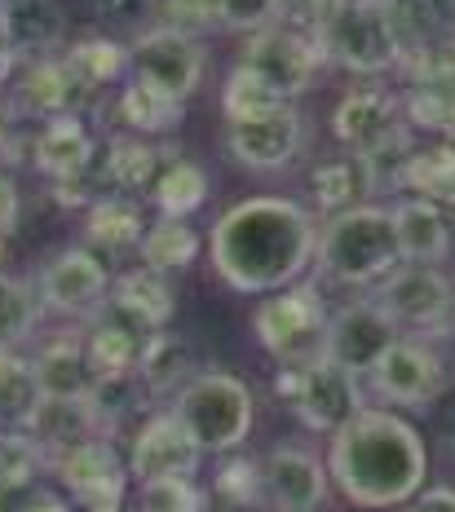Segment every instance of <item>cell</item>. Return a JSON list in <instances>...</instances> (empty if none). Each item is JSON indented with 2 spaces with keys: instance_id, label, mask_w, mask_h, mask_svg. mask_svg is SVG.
Returning a JSON list of instances; mask_svg holds the SVG:
<instances>
[{
  "instance_id": "obj_1",
  "label": "cell",
  "mask_w": 455,
  "mask_h": 512,
  "mask_svg": "<svg viewBox=\"0 0 455 512\" xmlns=\"http://www.w3.org/2000/svg\"><path fill=\"white\" fill-rule=\"evenodd\" d=\"M319 221L283 195H252L217 217L208 252L213 274L239 296H270L314 265Z\"/></svg>"
},
{
  "instance_id": "obj_2",
  "label": "cell",
  "mask_w": 455,
  "mask_h": 512,
  "mask_svg": "<svg viewBox=\"0 0 455 512\" xmlns=\"http://www.w3.org/2000/svg\"><path fill=\"white\" fill-rule=\"evenodd\" d=\"M323 464L336 490L358 508H402L429 477L425 437L394 407H363L341 424Z\"/></svg>"
},
{
  "instance_id": "obj_3",
  "label": "cell",
  "mask_w": 455,
  "mask_h": 512,
  "mask_svg": "<svg viewBox=\"0 0 455 512\" xmlns=\"http://www.w3.org/2000/svg\"><path fill=\"white\" fill-rule=\"evenodd\" d=\"M402 261L394 239V217L380 204H354L332 212L314 243V265L323 279L345 287H376Z\"/></svg>"
},
{
  "instance_id": "obj_4",
  "label": "cell",
  "mask_w": 455,
  "mask_h": 512,
  "mask_svg": "<svg viewBox=\"0 0 455 512\" xmlns=\"http://www.w3.org/2000/svg\"><path fill=\"white\" fill-rule=\"evenodd\" d=\"M173 415L186 424L195 446L204 455H230L248 442L252 420H257V398L239 376L230 371H195L190 384L177 393Z\"/></svg>"
},
{
  "instance_id": "obj_5",
  "label": "cell",
  "mask_w": 455,
  "mask_h": 512,
  "mask_svg": "<svg viewBox=\"0 0 455 512\" xmlns=\"http://www.w3.org/2000/svg\"><path fill=\"white\" fill-rule=\"evenodd\" d=\"M314 45H319L323 62L363 80L398 71V58H402L380 0H341L336 14L314 31Z\"/></svg>"
},
{
  "instance_id": "obj_6",
  "label": "cell",
  "mask_w": 455,
  "mask_h": 512,
  "mask_svg": "<svg viewBox=\"0 0 455 512\" xmlns=\"http://www.w3.org/2000/svg\"><path fill=\"white\" fill-rule=\"evenodd\" d=\"M327 301L314 283H288L283 292H270L252 314L261 349L279 362V367H305V362L323 358L327 336Z\"/></svg>"
},
{
  "instance_id": "obj_7",
  "label": "cell",
  "mask_w": 455,
  "mask_h": 512,
  "mask_svg": "<svg viewBox=\"0 0 455 512\" xmlns=\"http://www.w3.org/2000/svg\"><path fill=\"white\" fill-rule=\"evenodd\" d=\"M274 393H279V402H288L305 429L327 437L367 407L363 376H354V371L336 367L327 358H314L305 367H283L274 376Z\"/></svg>"
},
{
  "instance_id": "obj_8",
  "label": "cell",
  "mask_w": 455,
  "mask_h": 512,
  "mask_svg": "<svg viewBox=\"0 0 455 512\" xmlns=\"http://www.w3.org/2000/svg\"><path fill=\"white\" fill-rule=\"evenodd\" d=\"M372 301L394 318L402 336H433L442 340L451 332L455 314V287L438 265H407L398 261L385 279L376 283Z\"/></svg>"
},
{
  "instance_id": "obj_9",
  "label": "cell",
  "mask_w": 455,
  "mask_h": 512,
  "mask_svg": "<svg viewBox=\"0 0 455 512\" xmlns=\"http://www.w3.org/2000/svg\"><path fill=\"white\" fill-rule=\"evenodd\" d=\"M363 384L385 407H429L447 393L451 367L433 336H398L376 358V367L363 376Z\"/></svg>"
},
{
  "instance_id": "obj_10",
  "label": "cell",
  "mask_w": 455,
  "mask_h": 512,
  "mask_svg": "<svg viewBox=\"0 0 455 512\" xmlns=\"http://www.w3.org/2000/svg\"><path fill=\"white\" fill-rule=\"evenodd\" d=\"M332 133L349 155H385L416 151V128L402 120L398 93L385 84H354L332 111Z\"/></svg>"
},
{
  "instance_id": "obj_11",
  "label": "cell",
  "mask_w": 455,
  "mask_h": 512,
  "mask_svg": "<svg viewBox=\"0 0 455 512\" xmlns=\"http://www.w3.org/2000/svg\"><path fill=\"white\" fill-rule=\"evenodd\" d=\"M239 62L248 71H257L283 102H296L301 93H310L319 84V71L327 67L310 31H296L283 23L252 31L248 45L239 49Z\"/></svg>"
},
{
  "instance_id": "obj_12",
  "label": "cell",
  "mask_w": 455,
  "mask_h": 512,
  "mask_svg": "<svg viewBox=\"0 0 455 512\" xmlns=\"http://www.w3.org/2000/svg\"><path fill=\"white\" fill-rule=\"evenodd\" d=\"M204 67H208V49L190 31L146 27L137 31L129 45V76L155 84V89H164L177 102H186L199 89Z\"/></svg>"
},
{
  "instance_id": "obj_13",
  "label": "cell",
  "mask_w": 455,
  "mask_h": 512,
  "mask_svg": "<svg viewBox=\"0 0 455 512\" xmlns=\"http://www.w3.org/2000/svg\"><path fill=\"white\" fill-rule=\"evenodd\" d=\"M36 296L49 314L93 318L111 296V274L93 248H62L36 274Z\"/></svg>"
},
{
  "instance_id": "obj_14",
  "label": "cell",
  "mask_w": 455,
  "mask_h": 512,
  "mask_svg": "<svg viewBox=\"0 0 455 512\" xmlns=\"http://www.w3.org/2000/svg\"><path fill=\"white\" fill-rule=\"evenodd\" d=\"M49 468L58 473L62 490H67L76 504L89 508H115L129 499V460L115 451L111 437H89V442L71 446L49 460Z\"/></svg>"
},
{
  "instance_id": "obj_15",
  "label": "cell",
  "mask_w": 455,
  "mask_h": 512,
  "mask_svg": "<svg viewBox=\"0 0 455 512\" xmlns=\"http://www.w3.org/2000/svg\"><path fill=\"white\" fill-rule=\"evenodd\" d=\"M9 111L14 120H58V115H80L98 93L84 89V84L67 71V62L58 58H23L9 76Z\"/></svg>"
},
{
  "instance_id": "obj_16",
  "label": "cell",
  "mask_w": 455,
  "mask_h": 512,
  "mask_svg": "<svg viewBox=\"0 0 455 512\" xmlns=\"http://www.w3.org/2000/svg\"><path fill=\"white\" fill-rule=\"evenodd\" d=\"M398 336L402 332L394 327V318H389L372 296H358V301H345L327 314L323 358L354 371V376H367V371L376 367V358L385 354Z\"/></svg>"
},
{
  "instance_id": "obj_17",
  "label": "cell",
  "mask_w": 455,
  "mask_h": 512,
  "mask_svg": "<svg viewBox=\"0 0 455 512\" xmlns=\"http://www.w3.org/2000/svg\"><path fill=\"white\" fill-rule=\"evenodd\" d=\"M226 151L239 168L252 173H279V168L296 164V155L305 151V120L292 102H283L279 111L257 115V120L226 124Z\"/></svg>"
},
{
  "instance_id": "obj_18",
  "label": "cell",
  "mask_w": 455,
  "mask_h": 512,
  "mask_svg": "<svg viewBox=\"0 0 455 512\" xmlns=\"http://www.w3.org/2000/svg\"><path fill=\"white\" fill-rule=\"evenodd\" d=\"M124 460H129V477L142 486L155 482V477H199L204 451L195 446V437L186 433V424L173 411H155L137 424Z\"/></svg>"
},
{
  "instance_id": "obj_19",
  "label": "cell",
  "mask_w": 455,
  "mask_h": 512,
  "mask_svg": "<svg viewBox=\"0 0 455 512\" xmlns=\"http://www.w3.org/2000/svg\"><path fill=\"white\" fill-rule=\"evenodd\" d=\"M266 504L279 512H319L327 499V464L305 446L279 442L261 460Z\"/></svg>"
},
{
  "instance_id": "obj_20",
  "label": "cell",
  "mask_w": 455,
  "mask_h": 512,
  "mask_svg": "<svg viewBox=\"0 0 455 512\" xmlns=\"http://www.w3.org/2000/svg\"><path fill=\"white\" fill-rule=\"evenodd\" d=\"M155 332L146 323H137L133 314H124L120 305H102L98 314L84 327V358H89L93 376H129L137 371V358H142L146 340Z\"/></svg>"
},
{
  "instance_id": "obj_21",
  "label": "cell",
  "mask_w": 455,
  "mask_h": 512,
  "mask_svg": "<svg viewBox=\"0 0 455 512\" xmlns=\"http://www.w3.org/2000/svg\"><path fill=\"white\" fill-rule=\"evenodd\" d=\"M398 256L407 265H442L451 256V217L429 199L402 195L389 204Z\"/></svg>"
},
{
  "instance_id": "obj_22",
  "label": "cell",
  "mask_w": 455,
  "mask_h": 512,
  "mask_svg": "<svg viewBox=\"0 0 455 512\" xmlns=\"http://www.w3.org/2000/svg\"><path fill=\"white\" fill-rule=\"evenodd\" d=\"M93 164H98V146H93V133L80 115H58V120L36 124V137H31V168L36 173L62 181L89 173Z\"/></svg>"
},
{
  "instance_id": "obj_23",
  "label": "cell",
  "mask_w": 455,
  "mask_h": 512,
  "mask_svg": "<svg viewBox=\"0 0 455 512\" xmlns=\"http://www.w3.org/2000/svg\"><path fill=\"white\" fill-rule=\"evenodd\" d=\"M0 23L18 62L54 58L58 49H67V14L58 0H0Z\"/></svg>"
},
{
  "instance_id": "obj_24",
  "label": "cell",
  "mask_w": 455,
  "mask_h": 512,
  "mask_svg": "<svg viewBox=\"0 0 455 512\" xmlns=\"http://www.w3.org/2000/svg\"><path fill=\"white\" fill-rule=\"evenodd\" d=\"M27 433L36 437V446L45 451V460L71 451V446L89 442V437H107L98 411H93L89 393H71V398H40L36 415L27 420Z\"/></svg>"
},
{
  "instance_id": "obj_25",
  "label": "cell",
  "mask_w": 455,
  "mask_h": 512,
  "mask_svg": "<svg viewBox=\"0 0 455 512\" xmlns=\"http://www.w3.org/2000/svg\"><path fill=\"white\" fill-rule=\"evenodd\" d=\"M195 371H199L195 345H190V336L177 332V327H160V332L146 340L142 358H137V380H142L146 398L182 393Z\"/></svg>"
},
{
  "instance_id": "obj_26",
  "label": "cell",
  "mask_w": 455,
  "mask_h": 512,
  "mask_svg": "<svg viewBox=\"0 0 455 512\" xmlns=\"http://www.w3.org/2000/svg\"><path fill=\"white\" fill-rule=\"evenodd\" d=\"M164 155L168 146H151L142 133H115L107 137V151H102L98 181H107L115 195H142L160 177Z\"/></svg>"
},
{
  "instance_id": "obj_27",
  "label": "cell",
  "mask_w": 455,
  "mask_h": 512,
  "mask_svg": "<svg viewBox=\"0 0 455 512\" xmlns=\"http://www.w3.org/2000/svg\"><path fill=\"white\" fill-rule=\"evenodd\" d=\"M142 230H146V217L133 195H115L111 190V195H98L84 208V239H89L93 252H111V256L137 252Z\"/></svg>"
},
{
  "instance_id": "obj_28",
  "label": "cell",
  "mask_w": 455,
  "mask_h": 512,
  "mask_svg": "<svg viewBox=\"0 0 455 512\" xmlns=\"http://www.w3.org/2000/svg\"><path fill=\"white\" fill-rule=\"evenodd\" d=\"M31 367H36V380H40L45 398L89 393V384H93L89 358H84V332H62V336L40 340V349L31 354Z\"/></svg>"
},
{
  "instance_id": "obj_29",
  "label": "cell",
  "mask_w": 455,
  "mask_h": 512,
  "mask_svg": "<svg viewBox=\"0 0 455 512\" xmlns=\"http://www.w3.org/2000/svg\"><path fill=\"white\" fill-rule=\"evenodd\" d=\"M111 305H120L124 314H133L137 323H146L151 332H160V327L173 323L177 314V292L173 283H168V274L160 270H146V265H137V270H124L120 279H111Z\"/></svg>"
},
{
  "instance_id": "obj_30",
  "label": "cell",
  "mask_w": 455,
  "mask_h": 512,
  "mask_svg": "<svg viewBox=\"0 0 455 512\" xmlns=\"http://www.w3.org/2000/svg\"><path fill=\"white\" fill-rule=\"evenodd\" d=\"M398 190H411L416 199H429L455 217V137H442L425 151L416 146L398 173Z\"/></svg>"
},
{
  "instance_id": "obj_31",
  "label": "cell",
  "mask_w": 455,
  "mask_h": 512,
  "mask_svg": "<svg viewBox=\"0 0 455 512\" xmlns=\"http://www.w3.org/2000/svg\"><path fill=\"white\" fill-rule=\"evenodd\" d=\"M151 204L160 208V217H186L190 221L199 208L208 204L204 164H195V159L177 155L173 146H168L164 168H160V177H155V186H151Z\"/></svg>"
},
{
  "instance_id": "obj_32",
  "label": "cell",
  "mask_w": 455,
  "mask_h": 512,
  "mask_svg": "<svg viewBox=\"0 0 455 512\" xmlns=\"http://www.w3.org/2000/svg\"><path fill=\"white\" fill-rule=\"evenodd\" d=\"M199 248H204V239H199V230L190 226L186 217H155V221H146L142 243H137V256H142L146 270L182 274V270L195 265Z\"/></svg>"
},
{
  "instance_id": "obj_33",
  "label": "cell",
  "mask_w": 455,
  "mask_h": 512,
  "mask_svg": "<svg viewBox=\"0 0 455 512\" xmlns=\"http://www.w3.org/2000/svg\"><path fill=\"white\" fill-rule=\"evenodd\" d=\"M182 111L186 102L168 98L164 89H155V84L129 76V84L120 89V98H115V115H120V124L129 128V133H142V137H160L168 128L182 124Z\"/></svg>"
},
{
  "instance_id": "obj_34",
  "label": "cell",
  "mask_w": 455,
  "mask_h": 512,
  "mask_svg": "<svg viewBox=\"0 0 455 512\" xmlns=\"http://www.w3.org/2000/svg\"><path fill=\"white\" fill-rule=\"evenodd\" d=\"M58 58L67 62L71 76L93 93L111 89L115 80L129 76V45H120L115 36H84V40H76V45L62 49Z\"/></svg>"
},
{
  "instance_id": "obj_35",
  "label": "cell",
  "mask_w": 455,
  "mask_h": 512,
  "mask_svg": "<svg viewBox=\"0 0 455 512\" xmlns=\"http://www.w3.org/2000/svg\"><path fill=\"white\" fill-rule=\"evenodd\" d=\"M310 190H314V204L319 212H345L354 204H363V195H372V177H367L363 159L358 155H336V159H319L310 173Z\"/></svg>"
},
{
  "instance_id": "obj_36",
  "label": "cell",
  "mask_w": 455,
  "mask_h": 512,
  "mask_svg": "<svg viewBox=\"0 0 455 512\" xmlns=\"http://www.w3.org/2000/svg\"><path fill=\"white\" fill-rule=\"evenodd\" d=\"M40 380L23 349H0V429H27L40 407Z\"/></svg>"
},
{
  "instance_id": "obj_37",
  "label": "cell",
  "mask_w": 455,
  "mask_h": 512,
  "mask_svg": "<svg viewBox=\"0 0 455 512\" xmlns=\"http://www.w3.org/2000/svg\"><path fill=\"white\" fill-rule=\"evenodd\" d=\"M402 120L425 133L451 137L455 133V76L447 80H411L402 93Z\"/></svg>"
},
{
  "instance_id": "obj_38",
  "label": "cell",
  "mask_w": 455,
  "mask_h": 512,
  "mask_svg": "<svg viewBox=\"0 0 455 512\" xmlns=\"http://www.w3.org/2000/svg\"><path fill=\"white\" fill-rule=\"evenodd\" d=\"M40 314H45V305L36 296V283L0 270V349H23L36 336Z\"/></svg>"
},
{
  "instance_id": "obj_39",
  "label": "cell",
  "mask_w": 455,
  "mask_h": 512,
  "mask_svg": "<svg viewBox=\"0 0 455 512\" xmlns=\"http://www.w3.org/2000/svg\"><path fill=\"white\" fill-rule=\"evenodd\" d=\"M279 106H283L279 93H274L257 71L243 67V62H235V67L226 71V80H221V115H226V124L257 120V115H270V111H279Z\"/></svg>"
},
{
  "instance_id": "obj_40",
  "label": "cell",
  "mask_w": 455,
  "mask_h": 512,
  "mask_svg": "<svg viewBox=\"0 0 455 512\" xmlns=\"http://www.w3.org/2000/svg\"><path fill=\"white\" fill-rule=\"evenodd\" d=\"M45 468H49L45 451L27 429H0V499L36 486Z\"/></svg>"
},
{
  "instance_id": "obj_41",
  "label": "cell",
  "mask_w": 455,
  "mask_h": 512,
  "mask_svg": "<svg viewBox=\"0 0 455 512\" xmlns=\"http://www.w3.org/2000/svg\"><path fill=\"white\" fill-rule=\"evenodd\" d=\"M389 18V31H394L398 49L411 53L420 45H433L442 36V14L433 0H380Z\"/></svg>"
},
{
  "instance_id": "obj_42",
  "label": "cell",
  "mask_w": 455,
  "mask_h": 512,
  "mask_svg": "<svg viewBox=\"0 0 455 512\" xmlns=\"http://www.w3.org/2000/svg\"><path fill=\"white\" fill-rule=\"evenodd\" d=\"M213 495L226 508H261L266 504V482H261V460L248 455H226V464L213 473Z\"/></svg>"
},
{
  "instance_id": "obj_43",
  "label": "cell",
  "mask_w": 455,
  "mask_h": 512,
  "mask_svg": "<svg viewBox=\"0 0 455 512\" xmlns=\"http://www.w3.org/2000/svg\"><path fill=\"white\" fill-rule=\"evenodd\" d=\"M137 508L142 512H204L208 490L199 486V477H155V482H142Z\"/></svg>"
},
{
  "instance_id": "obj_44",
  "label": "cell",
  "mask_w": 455,
  "mask_h": 512,
  "mask_svg": "<svg viewBox=\"0 0 455 512\" xmlns=\"http://www.w3.org/2000/svg\"><path fill=\"white\" fill-rule=\"evenodd\" d=\"M213 14L221 31L252 36V31H266L279 23V0H213Z\"/></svg>"
},
{
  "instance_id": "obj_45",
  "label": "cell",
  "mask_w": 455,
  "mask_h": 512,
  "mask_svg": "<svg viewBox=\"0 0 455 512\" xmlns=\"http://www.w3.org/2000/svg\"><path fill=\"white\" fill-rule=\"evenodd\" d=\"M151 27H173V31H199L217 27L213 0H151Z\"/></svg>"
},
{
  "instance_id": "obj_46",
  "label": "cell",
  "mask_w": 455,
  "mask_h": 512,
  "mask_svg": "<svg viewBox=\"0 0 455 512\" xmlns=\"http://www.w3.org/2000/svg\"><path fill=\"white\" fill-rule=\"evenodd\" d=\"M336 5H341V0H279V23L314 36V31L336 14Z\"/></svg>"
},
{
  "instance_id": "obj_47",
  "label": "cell",
  "mask_w": 455,
  "mask_h": 512,
  "mask_svg": "<svg viewBox=\"0 0 455 512\" xmlns=\"http://www.w3.org/2000/svg\"><path fill=\"white\" fill-rule=\"evenodd\" d=\"M93 14L107 27L146 31L151 27V0H93Z\"/></svg>"
},
{
  "instance_id": "obj_48",
  "label": "cell",
  "mask_w": 455,
  "mask_h": 512,
  "mask_svg": "<svg viewBox=\"0 0 455 512\" xmlns=\"http://www.w3.org/2000/svg\"><path fill=\"white\" fill-rule=\"evenodd\" d=\"M0 512H71V504H67V495H58L49 486H27L18 495L0 499Z\"/></svg>"
},
{
  "instance_id": "obj_49",
  "label": "cell",
  "mask_w": 455,
  "mask_h": 512,
  "mask_svg": "<svg viewBox=\"0 0 455 512\" xmlns=\"http://www.w3.org/2000/svg\"><path fill=\"white\" fill-rule=\"evenodd\" d=\"M398 512H455V486H429L416 490Z\"/></svg>"
},
{
  "instance_id": "obj_50",
  "label": "cell",
  "mask_w": 455,
  "mask_h": 512,
  "mask_svg": "<svg viewBox=\"0 0 455 512\" xmlns=\"http://www.w3.org/2000/svg\"><path fill=\"white\" fill-rule=\"evenodd\" d=\"M18 217H23V195H18L14 177L0 173V239L18 230Z\"/></svg>"
},
{
  "instance_id": "obj_51",
  "label": "cell",
  "mask_w": 455,
  "mask_h": 512,
  "mask_svg": "<svg viewBox=\"0 0 455 512\" xmlns=\"http://www.w3.org/2000/svg\"><path fill=\"white\" fill-rule=\"evenodd\" d=\"M14 67H18V53L9 49V40H5V23H0V84L14 76Z\"/></svg>"
},
{
  "instance_id": "obj_52",
  "label": "cell",
  "mask_w": 455,
  "mask_h": 512,
  "mask_svg": "<svg viewBox=\"0 0 455 512\" xmlns=\"http://www.w3.org/2000/svg\"><path fill=\"white\" fill-rule=\"evenodd\" d=\"M9 124H14V111H9V93H5V84H0V142H5Z\"/></svg>"
},
{
  "instance_id": "obj_53",
  "label": "cell",
  "mask_w": 455,
  "mask_h": 512,
  "mask_svg": "<svg viewBox=\"0 0 455 512\" xmlns=\"http://www.w3.org/2000/svg\"><path fill=\"white\" fill-rule=\"evenodd\" d=\"M442 442H447V460L455 464V420L447 424V437H442Z\"/></svg>"
},
{
  "instance_id": "obj_54",
  "label": "cell",
  "mask_w": 455,
  "mask_h": 512,
  "mask_svg": "<svg viewBox=\"0 0 455 512\" xmlns=\"http://www.w3.org/2000/svg\"><path fill=\"white\" fill-rule=\"evenodd\" d=\"M89 512H129V499H124V504H115V508H89Z\"/></svg>"
},
{
  "instance_id": "obj_55",
  "label": "cell",
  "mask_w": 455,
  "mask_h": 512,
  "mask_svg": "<svg viewBox=\"0 0 455 512\" xmlns=\"http://www.w3.org/2000/svg\"><path fill=\"white\" fill-rule=\"evenodd\" d=\"M129 512H142V508H129Z\"/></svg>"
},
{
  "instance_id": "obj_56",
  "label": "cell",
  "mask_w": 455,
  "mask_h": 512,
  "mask_svg": "<svg viewBox=\"0 0 455 512\" xmlns=\"http://www.w3.org/2000/svg\"><path fill=\"white\" fill-rule=\"evenodd\" d=\"M270 512H279V508H270Z\"/></svg>"
},
{
  "instance_id": "obj_57",
  "label": "cell",
  "mask_w": 455,
  "mask_h": 512,
  "mask_svg": "<svg viewBox=\"0 0 455 512\" xmlns=\"http://www.w3.org/2000/svg\"><path fill=\"white\" fill-rule=\"evenodd\" d=\"M451 137H455V133H451Z\"/></svg>"
}]
</instances>
